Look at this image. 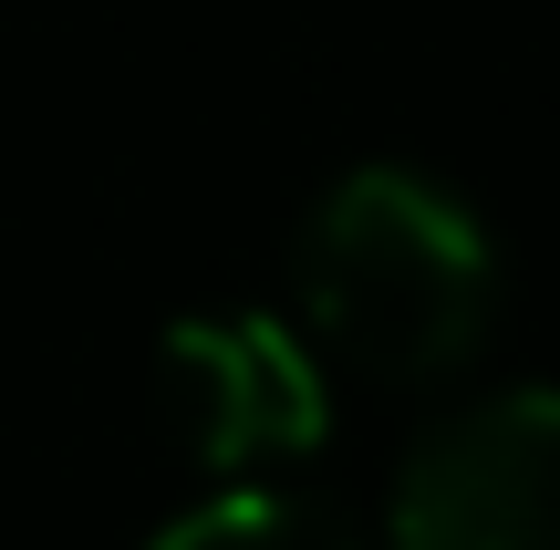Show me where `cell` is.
I'll use <instances>...</instances> for the list:
<instances>
[{
    "label": "cell",
    "instance_id": "1",
    "mask_svg": "<svg viewBox=\"0 0 560 550\" xmlns=\"http://www.w3.org/2000/svg\"><path fill=\"white\" fill-rule=\"evenodd\" d=\"M488 312H499V249L478 208L416 166L332 177L291 239V323L322 343V364L425 385L478 353Z\"/></svg>",
    "mask_w": 560,
    "mask_h": 550
},
{
    "label": "cell",
    "instance_id": "2",
    "mask_svg": "<svg viewBox=\"0 0 560 550\" xmlns=\"http://www.w3.org/2000/svg\"><path fill=\"white\" fill-rule=\"evenodd\" d=\"M395 550H560V385L446 416L395 478Z\"/></svg>",
    "mask_w": 560,
    "mask_h": 550
},
{
    "label": "cell",
    "instance_id": "3",
    "mask_svg": "<svg viewBox=\"0 0 560 550\" xmlns=\"http://www.w3.org/2000/svg\"><path fill=\"white\" fill-rule=\"evenodd\" d=\"M166 395H177V426L198 447V468H291L322 447L332 426V374L322 343L280 312H208V323L166 332Z\"/></svg>",
    "mask_w": 560,
    "mask_h": 550
},
{
    "label": "cell",
    "instance_id": "4",
    "mask_svg": "<svg viewBox=\"0 0 560 550\" xmlns=\"http://www.w3.org/2000/svg\"><path fill=\"white\" fill-rule=\"evenodd\" d=\"M145 550H353V540H342V519L301 510V499H280V489H219L187 519H166Z\"/></svg>",
    "mask_w": 560,
    "mask_h": 550
}]
</instances>
